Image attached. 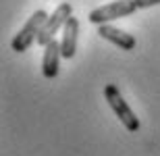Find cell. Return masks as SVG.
<instances>
[{
    "label": "cell",
    "mask_w": 160,
    "mask_h": 156,
    "mask_svg": "<svg viewBox=\"0 0 160 156\" xmlns=\"http://www.w3.org/2000/svg\"><path fill=\"white\" fill-rule=\"evenodd\" d=\"M104 98H106V102L110 104L112 113L117 114V119L123 123L125 129L131 131V133H135L137 129H139V119L135 117V113L131 110L129 104L125 102V98L119 92V88H117L114 83H108L106 88H104Z\"/></svg>",
    "instance_id": "obj_1"
},
{
    "label": "cell",
    "mask_w": 160,
    "mask_h": 156,
    "mask_svg": "<svg viewBox=\"0 0 160 156\" xmlns=\"http://www.w3.org/2000/svg\"><path fill=\"white\" fill-rule=\"evenodd\" d=\"M135 11H137L135 0H114V2H108L104 6L94 8L89 13L88 21L94 25H104V23H110V21H117V19L129 17Z\"/></svg>",
    "instance_id": "obj_2"
},
{
    "label": "cell",
    "mask_w": 160,
    "mask_h": 156,
    "mask_svg": "<svg viewBox=\"0 0 160 156\" xmlns=\"http://www.w3.org/2000/svg\"><path fill=\"white\" fill-rule=\"evenodd\" d=\"M48 17H50V15H48L46 11H42V8H40V11H36L29 19H27V23L21 27V31L12 38L11 48L15 50V52H25V50H27L31 44L38 40V33H40L42 25L46 23Z\"/></svg>",
    "instance_id": "obj_3"
},
{
    "label": "cell",
    "mask_w": 160,
    "mask_h": 156,
    "mask_svg": "<svg viewBox=\"0 0 160 156\" xmlns=\"http://www.w3.org/2000/svg\"><path fill=\"white\" fill-rule=\"evenodd\" d=\"M69 17H73V4L71 2H62V4L56 6V11L46 19V23L42 25L40 33H38L40 46H46V44L52 42L54 36H56V31L65 27V23L69 21Z\"/></svg>",
    "instance_id": "obj_4"
},
{
    "label": "cell",
    "mask_w": 160,
    "mask_h": 156,
    "mask_svg": "<svg viewBox=\"0 0 160 156\" xmlns=\"http://www.w3.org/2000/svg\"><path fill=\"white\" fill-rule=\"evenodd\" d=\"M98 36L104 38L106 42H110V44H114V46L123 48V50H133L137 46V40L131 36V33L119 29V27H114V25H108V23L98 25Z\"/></svg>",
    "instance_id": "obj_5"
},
{
    "label": "cell",
    "mask_w": 160,
    "mask_h": 156,
    "mask_svg": "<svg viewBox=\"0 0 160 156\" xmlns=\"http://www.w3.org/2000/svg\"><path fill=\"white\" fill-rule=\"evenodd\" d=\"M60 58H62L60 42L52 40L50 44H46V46H44V58H42V75H44L46 79H54L56 75H58Z\"/></svg>",
    "instance_id": "obj_6"
},
{
    "label": "cell",
    "mask_w": 160,
    "mask_h": 156,
    "mask_svg": "<svg viewBox=\"0 0 160 156\" xmlns=\"http://www.w3.org/2000/svg\"><path fill=\"white\" fill-rule=\"evenodd\" d=\"M77 36H79V21L75 17H69V21L62 27V40H60V50L62 58H73L77 52Z\"/></svg>",
    "instance_id": "obj_7"
},
{
    "label": "cell",
    "mask_w": 160,
    "mask_h": 156,
    "mask_svg": "<svg viewBox=\"0 0 160 156\" xmlns=\"http://www.w3.org/2000/svg\"><path fill=\"white\" fill-rule=\"evenodd\" d=\"M137 8H148V6H154V4H160V0H135Z\"/></svg>",
    "instance_id": "obj_8"
}]
</instances>
